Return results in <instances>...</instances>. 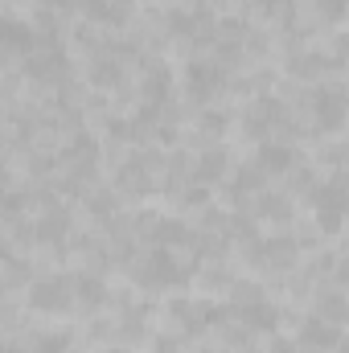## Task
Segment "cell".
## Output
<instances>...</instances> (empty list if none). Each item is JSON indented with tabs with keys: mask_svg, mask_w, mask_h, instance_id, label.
<instances>
[{
	"mask_svg": "<svg viewBox=\"0 0 349 353\" xmlns=\"http://www.w3.org/2000/svg\"><path fill=\"white\" fill-rule=\"evenodd\" d=\"M312 205H317V222H321V230H341V222H346V210H349V181L346 176H333V181H325V185H317L312 189Z\"/></svg>",
	"mask_w": 349,
	"mask_h": 353,
	"instance_id": "obj_1",
	"label": "cell"
},
{
	"mask_svg": "<svg viewBox=\"0 0 349 353\" xmlns=\"http://www.w3.org/2000/svg\"><path fill=\"white\" fill-rule=\"evenodd\" d=\"M70 304H74V288L66 279H58V275L37 279L29 288V308H37V312H66Z\"/></svg>",
	"mask_w": 349,
	"mask_h": 353,
	"instance_id": "obj_2",
	"label": "cell"
},
{
	"mask_svg": "<svg viewBox=\"0 0 349 353\" xmlns=\"http://www.w3.org/2000/svg\"><path fill=\"white\" fill-rule=\"evenodd\" d=\"M140 283L144 288H177V283H185V267L169 251H152L140 267Z\"/></svg>",
	"mask_w": 349,
	"mask_h": 353,
	"instance_id": "obj_3",
	"label": "cell"
},
{
	"mask_svg": "<svg viewBox=\"0 0 349 353\" xmlns=\"http://www.w3.org/2000/svg\"><path fill=\"white\" fill-rule=\"evenodd\" d=\"M312 111H317V123L321 128H341L346 123V111H349V99L341 87H317L312 90Z\"/></svg>",
	"mask_w": 349,
	"mask_h": 353,
	"instance_id": "obj_4",
	"label": "cell"
},
{
	"mask_svg": "<svg viewBox=\"0 0 349 353\" xmlns=\"http://www.w3.org/2000/svg\"><path fill=\"white\" fill-rule=\"evenodd\" d=\"M185 87H189V99L210 103L226 83H222V70H218V66H210V62H193V66L185 70Z\"/></svg>",
	"mask_w": 349,
	"mask_h": 353,
	"instance_id": "obj_5",
	"label": "cell"
},
{
	"mask_svg": "<svg viewBox=\"0 0 349 353\" xmlns=\"http://www.w3.org/2000/svg\"><path fill=\"white\" fill-rule=\"evenodd\" d=\"M300 341H304L308 350H337V345H341V329H337L333 321H325V316H308V321L300 325Z\"/></svg>",
	"mask_w": 349,
	"mask_h": 353,
	"instance_id": "obj_6",
	"label": "cell"
},
{
	"mask_svg": "<svg viewBox=\"0 0 349 353\" xmlns=\"http://www.w3.org/2000/svg\"><path fill=\"white\" fill-rule=\"evenodd\" d=\"M296 165V152L288 144H263L259 148V169L263 176H275V173H288Z\"/></svg>",
	"mask_w": 349,
	"mask_h": 353,
	"instance_id": "obj_7",
	"label": "cell"
},
{
	"mask_svg": "<svg viewBox=\"0 0 349 353\" xmlns=\"http://www.w3.org/2000/svg\"><path fill=\"white\" fill-rule=\"evenodd\" d=\"M243 321H247L251 329H275L279 312H275L267 300H255V304H247V308H243Z\"/></svg>",
	"mask_w": 349,
	"mask_h": 353,
	"instance_id": "obj_8",
	"label": "cell"
},
{
	"mask_svg": "<svg viewBox=\"0 0 349 353\" xmlns=\"http://www.w3.org/2000/svg\"><path fill=\"white\" fill-rule=\"evenodd\" d=\"M74 292H79V300L90 304V308H99V304H103V296H107V288H103L94 275H79V279H74Z\"/></svg>",
	"mask_w": 349,
	"mask_h": 353,
	"instance_id": "obj_9",
	"label": "cell"
},
{
	"mask_svg": "<svg viewBox=\"0 0 349 353\" xmlns=\"http://www.w3.org/2000/svg\"><path fill=\"white\" fill-rule=\"evenodd\" d=\"M222 169H226V152H222V148H210V152L197 161V176H201V181H218Z\"/></svg>",
	"mask_w": 349,
	"mask_h": 353,
	"instance_id": "obj_10",
	"label": "cell"
},
{
	"mask_svg": "<svg viewBox=\"0 0 349 353\" xmlns=\"http://www.w3.org/2000/svg\"><path fill=\"white\" fill-rule=\"evenodd\" d=\"M271 123H283V115H279V103H271V99H267V103L255 107V115H251V123H247V128H251V132H259V128L267 132Z\"/></svg>",
	"mask_w": 349,
	"mask_h": 353,
	"instance_id": "obj_11",
	"label": "cell"
},
{
	"mask_svg": "<svg viewBox=\"0 0 349 353\" xmlns=\"http://www.w3.org/2000/svg\"><path fill=\"white\" fill-rule=\"evenodd\" d=\"M62 234H66V218H62V214H50V218L37 222V239L54 243V239H62Z\"/></svg>",
	"mask_w": 349,
	"mask_h": 353,
	"instance_id": "obj_12",
	"label": "cell"
},
{
	"mask_svg": "<svg viewBox=\"0 0 349 353\" xmlns=\"http://www.w3.org/2000/svg\"><path fill=\"white\" fill-rule=\"evenodd\" d=\"M321 316H325V321H333V325H341V321L349 316L346 300H341V296H321Z\"/></svg>",
	"mask_w": 349,
	"mask_h": 353,
	"instance_id": "obj_13",
	"label": "cell"
},
{
	"mask_svg": "<svg viewBox=\"0 0 349 353\" xmlns=\"http://www.w3.org/2000/svg\"><path fill=\"white\" fill-rule=\"evenodd\" d=\"M70 350V337L66 333H46V337H37V345L33 353H66Z\"/></svg>",
	"mask_w": 349,
	"mask_h": 353,
	"instance_id": "obj_14",
	"label": "cell"
},
{
	"mask_svg": "<svg viewBox=\"0 0 349 353\" xmlns=\"http://www.w3.org/2000/svg\"><path fill=\"white\" fill-rule=\"evenodd\" d=\"M259 214L271 218V222H283L288 218V201L283 197H259Z\"/></svg>",
	"mask_w": 349,
	"mask_h": 353,
	"instance_id": "obj_15",
	"label": "cell"
},
{
	"mask_svg": "<svg viewBox=\"0 0 349 353\" xmlns=\"http://www.w3.org/2000/svg\"><path fill=\"white\" fill-rule=\"evenodd\" d=\"M292 251H296V247H292V239H271V243L263 247V255H267L271 263H283V259H288Z\"/></svg>",
	"mask_w": 349,
	"mask_h": 353,
	"instance_id": "obj_16",
	"label": "cell"
},
{
	"mask_svg": "<svg viewBox=\"0 0 349 353\" xmlns=\"http://www.w3.org/2000/svg\"><path fill=\"white\" fill-rule=\"evenodd\" d=\"M189 230L181 222H157V243H181Z\"/></svg>",
	"mask_w": 349,
	"mask_h": 353,
	"instance_id": "obj_17",
	"label": "cell"
},
{
	"mask_svg": "<svg viewBox=\"0 0 349 353\" xmlns=\"http://www.w3.org/2000/svg\"><path fill=\"white\" fill-rule=\"evenodd\" d=\"M8 46H12V50H29V46H33V33H29L25 25L8 21Z\"/></svg>",
	"mask_w": 349,
	"mask_h": 353,
	"instance_id": "obj_18",
	"label": "cell"
},
{
	"mask_svg": "<svg viewBox=\"0 0 349 353\" xmlns=\"http://www.w3.org/2000/svg\"><path fill=\"white\" fill-rule=\"evenodd\" d=\"M317 8L329 17V21H337V17H346V0H317Z\"/></svg>",
	"mask_w": 349,
	"mask_h": 353,
	"instance_id": "obj_19",
	"label": "cell"
},
{
	"mask_svg": "<svg viewBox=\"0 0 349 353\" xmlns=\"http://www.w3.org/2000/svg\"><path fill=\"white\" fill-rule=\"evenodd\" d=\"M259 8L267 17H279V12H288L292 8V0H259Z\"/></svg>",
	"mask_w": 349,
	"mask_h": 353,
	"instance_id": "obj_20",
	"label": "cell"
},
{
	"mask_svg": "<svg viewBox=\"0 0 349 353\" xmlns=\"http://www.w3.org/2000/svg\"><path fill=\"white\" fill-rule=\"evenodd\" d=\"M337 353H349V341H341V345H337Z\"/></svg>",
	"mask_w": 349,
	"mask_h": 353,
	"instance_id": "obj_21",
	"label": "cell"
}]
</instances>
